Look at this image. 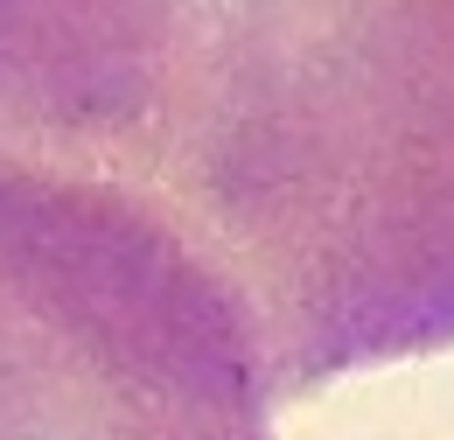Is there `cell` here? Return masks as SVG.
Listing matches in <instances>:
<instances>
[{
  "label": "cell",
  "instance_id": "7a4b0ae2",
  "mask_svg": "<svg viewBox=\"0 0 454 440\" xmlns=\"http://www.w3.org/2000/svg\"><path fill=\"white\" fill-rule=\"evenodd\" d=\"M231 301L113 196L0 168V440H273Z\"/></svg>",
  "mask_w": 454,
  "mask_h": 440
},
{
  "label": "cell",
  "instance_id": "6da1fadb",
  "mask_svg": "<svg viewBox=\"0 0 454 440\" xmlns=\"http://www.w3.org/2000/svg\"><path fill=\"white\" fill-rule=\"evenodd\" d=\"M0 168L154 224L280 398L454 350V0H0Z\"/></svg>",
  "mask_w": 454,
  "mask_h": 440
}]
</instances>
